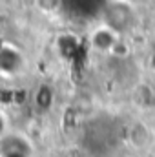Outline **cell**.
<instances>
[{
	"label": "cell",
	"mask_w": 155,
	"mask_h": 157,
	"mask_svg": "<svg viewBox=\"0 0 155 157\" xmlns=\"http://www.w3.org/2000/svg\"><path fill=\"white\" fill-rule=\"evenodd\" d=\"M62 6V0H37V7L44 13H57Z\"/></svg>",
	"instance_id": "cell-5"
},
{
	"label": "cell",
	"mask_w": 155,
	"mask_h": 157,
	"mask_svg": "<svg viewBox=\"0 0 155 157\" xmlns=\"http://www.w3.org/2000/svg\"><path fill=\"white\" fill-rule=\"evenodd\" d=\"M4 132H6V117L0 113V137H4Z\"/></svg>",
	"instance_id": "cell-6"
},
{
	"label": "cell",
	"mask_w": 155,
	"mask_h": 157,
	"mask_svg": "<svg viewBox=\"0 0 155 157\" xmlns=\"http://www.w3.org/2000/svg\"><path fill=\"white\" fill-rule=\"evenodd\" d=\"M0 155L2 157H29L31 146L26 139L18 135H4L0 137Z\"/></svg>",
	"instance_id": "cell-1"
},
{
	"label": "cell",
	"mask_w": 155,
	"mask_h": 157,
	"mask_svg": "<svg viewBox=\"0 0 155 157\" xmlns=\"http://www.w3.org/2000/svg\"><path fill=\"white\" fill-rule=\"evenodd\" d=\"M93 44L95 48L99 49H112L115 46V37L112 33V29H99L95 35H93Z\"/></svg>",
	"instance_id": "cell-3"
},
{
	"label": "cell",
	"mask_w": 155,
	"mask_h": 157,
	"mask_svg": "<svg viewBox=\"0 0 155 157\" xmlns=\"http://www.w3.org/2000/svg\"><path fill=\"white\" fill-rule=\"evenodd\" d=\"M37 106L40 108H47L51 102H53V93H51V90L47 88V86H42L39 91H37Z\"/></svg>",
	"instance_id": "cell-4"
},
{
	"label": "cell",
	"mask_w": 155,
	"mask_h": 157,
	"mask_svg": "<svg viewBox=\"0 0 155 157\" xmlns=\"http://www.w3.org/2000/svg\"><path fill=\"white\" fill-rule=\"evenodd\" d=\"M22 66V57L17 49L2 46L0 48V71L4 73H15Z\"/></svg>",
	"instance_id": "cell-2"
}]
</instances>
